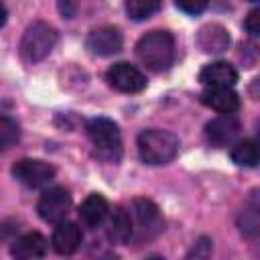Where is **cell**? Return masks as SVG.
<instances>
[{"label": "cell", "mask_w": 260, "mask_h": 260, "mask_svg": "<svg viewBox=\"0 0 260 260\" xmlns=\"http://www.w3.org/2000/svg\"><path fill=\"white\" fill-rule=\"evenodd\" d=\"M138 61L150 71H165L175 61V39L169 30H150L136 43Z\"/></svg>", "instance_id": "obj_1"}, {"label": "cell", "mask_w": 260, "mask_h": 260, "mask_svg": "<svg viewBox=\"0 0 260 260\" xmlns=\"http://www.w3.org/2000/svg\"><path fill=\"white\" fill-rule=\"evenodd\" d=\"M179 140L173 132L148 128L138 134V154L146 165H167L175 158Z\"/></svg>", "instance_id": "obj_2"}, {"label": "cell", "mask_w": 260, "mask_h": 260, "mask_svg": "<svg viewBox=\"0 0 260 260\" xmlns=\"http://www.w3.org/2000/svg\"><path fill=\"white\" fill-rule=\"evenodd\" d=\"M87 136L100 158L106 162H118L122 156V136L118 126L108 118H93L85 126Z\"/></svg>", "instance_id": "obj_3"}, {"label": "cell", "mask_w": 260, "mask_h": 260, "mask_svg": "<svg viewBox=\"0 0 260 260\" xmlns=\"http://www.w3.org/2000/svg\"><path fill=\"white\" fill-rule=\"evenodd\" d=\"M57 43V30L43 20H37L26 26L22 39H20V57L26 63H39L43 61Z\"/></svg>", "instance_id": "obj_4"}, {"label": "cell", "mask_w": 260, "mask_h": 260, "mask_svg": "<svg viewBox=\"0 0 260 260\" xmlns=\"http://www.w3.org/2000/svg\"><path fill=\"white\" fill-rule=\"evenodd\" d=\"M130 219H132V236L136 234L138 242L144 238H154L162 228V217L158 213V207L144 197H138L130 203Z\"/></svg>", "instance_id": "obj_5"}, {"label": "cell", "mask_w": 260, "mask_h": 260, "mask_svg": "<svg viewBox=\"0 0 260 260\" xmlns=\"http://www.w3.org/2000/svg\"><path fill=\"white\" fill-rule=\"evenodd\" d=\"M71 209V195L63 189V187H51L47 189L39 203H37V211L41 215L43 221L47 223H59L67 217Z\"/></svg>", "instance_id": "obj_6"}, {"label": "cell", "mask_w": 260, "mask_h": 260, "mask_svg": "<svg viewBox=\"0 0 260 260\" xmlns=\"http://www.w3.org/2000/svg\"><path fill=\"white\" fill-rule=\"evenodd\" d=\"M12 175L22 185H26L30 189H41V187H45V185H49L53 181L55 169L45 160L22 158L12 167Z\"/></svg>", "instance_id": "obj_7"}, {"label": "cell", "mask_w": 260, "mask_h": 260, "mask_svg": "<svg viewBox=\"0 0 260 260\" xmlns=\"http://www.w3.org/2000/svg\"><path fill=\"white\" fill-rule=\"evenodd\" d=\"M106 77H108V83L122 93H136L146 87V77L142 75V71L124 61L112 65L108 69Z\"/></svg>", "instance_id": "obj_8"}, {"label": "cell", "mask_w": 260, "mask_h": 260, "mask_svg": "<svg viewBox=\"0 0 260 260\" xmlns=\"http://www.w3.org/2000/svg\"><path fill=\"white\" fill-rule=\"evenodd\" d=\"M240 128V120L234 114H221L205 126V136L213 146H228L236 142Z\"/></svg>", "instance_id": "obj_9"}, {"label": "cell", "mask_w": 260, "mask_h": 260, "mask_svg": "<svg viewBox=\"0 0 260 260\" xmlns=\"http://www.w3.org/2000/svg\"><path fill=\"white\" fill-rule=\"evenodd\" d=\"M85 45L93 55L108 57L122 49V32L116 26H98L87 35Z\"/></svg>", "instance_id": "obj_10"}, {"label": "cell", "mask_w": 260, "mask_h": 260, "mask_svg": "<svg viewBox=\"0 0 260 260\" xmlns=\"http://www.w3.org/2000/svg\"><path fill=\"white\" fill-rule=\"evenodd\" d=\"M201 104L219 112V114H234L240 108V98L232 87L225 85H211L205 87L201 93Z\"/></svg>", "instance_id": "obj_11"}, {"label": "cell", "mask_w": 260, "mask_h": 260, "mask_svg": "<svg viewBox=\"0 0 260 260\" xmlns=\"http://www.w3.org/2000/svg\"><path fill=\"white\" fill-rule=\"evenodd\" d=\"M197 45L201 47L203 53L217 55V53H223L230 47V35H228V30L221 24L209 22V24H205V26L199 28V32H197Z\"/></svg>", "instance_id": "obj_12"}, {"label": "cell", "mask_w": 260, "mask_h": 260, "mask_svg": "<svg viewBox=\"0 0 260 260\" xmlns=\"http://www.w3.org/2000/svg\"><path fill=\"white\" fill-rule=\"evenodd\" d=\"M110 213V211H108ZM106 236L112 244H128L132 238V219L124 207H114V211L106 217Z\"/></svg>", "instance_id": "obj_13"}, {"label": "cell", "mask_w": 260, "mask_h": 260, "mask_svg": "<svg viewBox=\"0 0 260 260\" xmlns=\"http://www.w3.org/2000/svg\"><path fill=\"white\" fill-rule=\"evenodd\" d=\"M51 244H53V248H55L57 254L69 256L81 244V230L75 223H71V221H59L57 228H55V232H53Z\"/></svg>", "instance_id": "obj_14"}, {"label": "cell", "mask_w": 260, "mask_h": 260, "mask_svg": "<svg viewBox=\"0 0 260 260\" xmlns=\"http://www.w3.org/2000/svg\"><path fill=\"white\" fill-rule=\"evenodd\" d=\"M108 211H110V209H108V201H106L102 195L91 193V195H87L85 201L79 205V219H81V223H83L85 228L95 230V228H100V225L106 221Z\"/></svg>", "instance_id": "obj_15"}, {"label": "cell", "mask_w": 260, "mask_h": 260, "mask_svg": "<svg viewBox=\"0 0 260 260\" xmlns=\"http://www.w3.org/2000/svg\"><path fill=\"white\" fill-rule=\"evenodd\" d=\"M10 254L14 258H22V260L43 258L47 254V240L39 232H28V234H24L12 242Z\"/></svg>", "instance_id": "obj_16"}, {"label": "cell", "mask_w": 260, "mask_h": 260, "mask_svg": "<svg viewBox=\"0 0 260 260\" xmlns=\"http://www.w3.org/2000/svg\"><path fill=\"white\" fill-rule=\"evenodd\" d=\"M199 81L207 87L211 85H225V87H232L236 81H238V71L225 63V61H215V63H209L201 69L199 73Z\"/></svg>", "instance_id": "obj_17"}, {"label": "cell", "mask_w": 260, "mask_h": 260, "mask_svg": "<svg viewBox=\"0 0 260 260\" xmlns=\"http://www.w3.org/2000/svg\"><path fill=\"white\" fill-rule=\"evenodd\" d=\"M238 228L240 232L254 240L260 234V201H258V191H252L248 201L244 203V209L238 215Z\"/></svg>", "instance_id": "obj_18"}, {"label": "cell", "mask_w": 260, "mask_h": 260, "mask_svg": "<svg viewBox=\"0 0 260 260\" xmlns=\"http://www.w3.org/2000/svg\"><path fill=\"white\" fill-rule=\"evenodd\" d=\"M230 156L240 167H256V162H258V146H256L254 140L234 142V146L230 150Z\"/></svg>", "instance_id": "obj_19"}, {"label": "cell", "mask_w": 260, "mask_h": 260, "mask_svg": "<svg viewBox=\"0 0 260 260\" xmlns=\"http://www.w3.org/2000/svg\"><path fill=\"white\" fill-rule=\"evenodd\" d=\"M162 0H126V12L132 20H144L160 8Z\"/></svg>", "instance_id": "obj_20"}, {"label": "cell", "mask_w": 260, "mask_h": 260, "mask_svg": "<svg viewBox=\"0 0 260 260\" xmlns=\"http://www.w3.org/2000/svg\"><path fill=\"white\" fill-rule=\"evenodd\" d=\"M20 138V130H18V124L10 118V116H4L0 114V152L14 146Z\"/></svg>", "instance_id": "obj_21"}, {"label": "cell", "mask_w": 260, "mask_h": 260, "mask_svg": "<svg viewBox=\"0 0 260 260\" xmlns=\"http://www.w3.org/2000/svg\"><path fill=\"white\" fill-rule=\"evenodd\" d=\"M175 2H177V6H179L183 12H187V14H199V12H203L205 6L209 4V0H175Z\"/></svg>", "instance_id": "obj_22"}, {"label": "cell", "mask_w": 260, "mask_h": 260, "mask_svg": "<svg viewBox=\"0 0 260 260\" xmlns=\"http://www.w3.org/2000/svg\"><path fill=\"white\" fill-rule=\"evenodd\" d=\"M244 26H246V30H248L252 37H258V35H260V10H258V8H254V10L246 16Z\"/></svg>", "instance_id": "obj_23"}, {"label": "cell", "mask_w": 260, "mask_h": 260, "mask_svg": "<svg viewBox=\"0 0 260 260\" xmlns=\"http://www.w3.org/2000/svg\"><path fill=\"white\" fill-rule=\"evenodd\" d=\"M57 6H59L61 16H65V18H73V16L77 14L79 0H59V2H57Z\"/></svg>", "instance_id": "obj_24"}, {"label": "cell", "mask_w": 260, "mask_h": 260, "mask_svg": "<svg viewBox=\"0 0 260 260\" xmlns=\"http://www.w3.org/2000/svg\"><path fill=\"white\" fill-rule=\"evenodd\" d=\"M4 22H6V8H4V4L0 2V28L4 26Z\"/></svg>", "instance_id": "obj_25"}, {"label": "cell", "mask_w": 260, "mask_h": 260, "mask_svg": "<svg viewBox=\"0 0 260 260\" xmlns=\"http://www.w3.org/2000/svg\"><path fill=\"white\" fill-rule=\"evenodd\" d=\"M248 2H258V0H248Z\"/></svg>", "instance_id": "obj_26"}]
</instances>
